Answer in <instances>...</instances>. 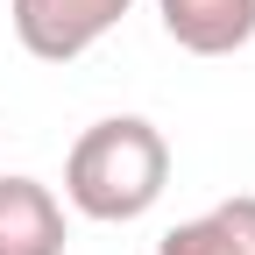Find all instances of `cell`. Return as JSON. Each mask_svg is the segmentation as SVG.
Returning <instances> with one entry per match:
<instances>
[{"label":"cell","mask_w":255,"mask_h":255,"mask_svg":"<svg viewBox=\"0 0 255 255\" xmlns=\"http://www.w3.org/2000/svg\"><path fill=\"white\" fill-rule=\"evenodd\" d=\"M135 0H7L14 43L36 64H78L100 36H114Z\"/></svg>","instance_id":"obj_2"},{"label":"cell","mask_w":255,"mask_h":255,"mask_svg":"<svg viewBox=\"0 0 255 255\" xmlns=\"http://www.w3.org/2000/svg\"><path fill=\"white\" fill-rule=\"evenodd\" d=\"M64 206L43 177H0V255H64Z\"/></svg>","instance_id":"obj_4"},{"label":"cell","mask_w":255,"mask_h":255,"mask_svg":"<svg viewBox=\"0 0 255 255\" xmlns=\"http://www.w3.org/2000/svg\"><path fill=\"white\" fill-rule=\"evenodd\" d=\"M170 184V142L163 128L142 121V114H107L92 121L85 135L64 156V199L71 213L100 220V227H128L142 220Z\"/></svg>","instance_id":"obj_1"},{"label":"cell","mask_w":255,"mask_h":255,"mask_svg":"<svg viewBox=\"0 0 255 255\" xmlns=\"http://www.w3.org/2000/svg\"><path fill=\"white\" fill-rule=\"evenodd\" d=\"M156 255H255V191L220 199L199 220H177V227L156 241Z\"/></svg>","instance_id":"obj_5"},{"label":"cell","mask_w":255,"mask_h":255,"mask_svg":"<svg viewBox=\"0 0 255 255\" xmlns=\"http://www.w3.org/2000/svg\"><path fill=\"white\" fill-rule=\"evenodd\" d=\"M156 21L191 57H234L255 43V0H156Z\"/></svg>","instance_id":"obj_3"}]
</instances>
